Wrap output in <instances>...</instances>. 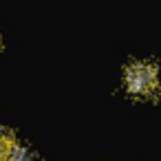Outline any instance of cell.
I'll return each instance as SVG.
<instances>
[{"mask_svg":"<svg viewBox=\"0 0 161 161\" xmlns=\"http://www.w3.org/2000/svg\"><path fill=\"white\" fill-rule=\"evenodd\" d=\"M126 91L137 97H146L157 88V66L152 62H132L124 75Z\"/></svg>","mask_w":161,"mask_h":161,"instance_id":"obj_1","label":"cell"},{"mask_svg":"<svg viewBox=\"0 0 161 161\" xmlns=\"http://www.w3.org/2000/svg\"><path fill=\"white\" fill-rule=\"evenodd\" d=\"M14 137L11 132L0 128V161H9V154H11V148H14Z\"/></svg>","mask_w":161,"mask_h":161,"instance_id":"obj_2","label":"cell"},{"mask_svg":"<svg viewBox=\"0 0 161 161\" xmlns=\"http://www.w3.org/2000/svg\"><path fill=\"white\" fill-rule=\"evenodd\" d=\"M31 159H33V157H31L29 148L14 143V148H11V154H9V161H31Z\"/></svg>","mask_w":161,"mask_h":161,"instance_id":"obj_3","label":"cell"}]
</instances>
